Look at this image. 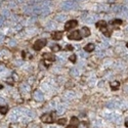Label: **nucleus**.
Masks as SVG:
<instances>
[{
	"mask_svg": "<svg viewBox=\"0 0 128 128\" xmlns=\"http://www.w3.org/2000/svg\"><path fill=\"white\" fill-rule=\"evenodd\" d=\"M41 121L44 122V123H48L51 124L54 121V117H53L52 114H43L41 116Z\"/></svg>",
	"mask_w": 128,
	"mask_h": 128,
	"instance_id": "20e7f679",
	"label": "nucleus"
},
{
	"mask_svg": "<svg viewBox=\"0 0 128 128\" xmlns=\"http://www.w3.org/2000/svg\"><path fill=\"white\" fill-rule=\"evenodd\" d=\"M0 88H2V86H1V85H0Z\"/></svg>",
	"mask_w": 128,
	"mask_h": 128,
	"instance_id": "412c9836",
	"label": "nucleus"
},
{
	"mask_svg": "<svg viewBox=\"0 0 128 128\" xmlns=\"http://www.w3.org/2000/svg\"><path fill=\"white\" fill-rule=\"evenodd\" d=\"M77 25H78V22H77L76 20H69V22H67V23H66V25H65V30H66V31H70L71 29L75 28Z\"/></svg>",
	"mask_w": 128,
	"mask_h": 128,
	"instance_id": "39448f33",
	"label": "nucleus"
},
{
	"mask_svg": "<svg viewBox=\"0 0 128 128\" xmlns=\"http://www.w3.org/2000/svg\"><path fill=\"white\" fill-rule=\"evenodd\" d=\"M46 44H47L46 39H39V40H37L34 43L33 49L34 50H41L44 46H46Z\"/></svg>",
	"mask_w": 128,
	"mask_h": 128,
	"instance_id": "f03ea898",
	"label": "nucleus"
},
{
	"mask_svg": "<svg viewBox=\"0 0 128 128\" xmlns=\"http://www.w3.org/2000/svg\"><path fill=\"white\" fill-rule=\"evenodd\" d=\"M70 60H71L72 62H76V56H75V54L71 56H70Z\"/></svg>",
	"mask_w": 128,
	"mask_h": 128,
	"instance_id": "f3484780",
	"label": "nucleus"
},
{
	"mask_svg": "<svg viewBox=\"0 0 128 128\" xmlns=\"http://www.w3.org/2000/svg\"><path fill=\"white\" fill-rule=\"evenodd\" d=\"M8 112V106H0V114L1 115H5Z\"/></svg>",
	"mask_w": 128,
	"mask_h": 128,
	"instance_id": "9b49d317",
	"label": "nucleus"
},
{
	"mask_svg": "<svg viewBox=\"0 0 128 128\" xmlns=\"http://www.w3.org/2000/svg\"><path fill=\"white\" fill-rule=\"evenodd\" d=\"M120 86V83L118 81H114L111 83V88L112 90H118V87Z\"/></svg>",
	"mask_w": 128,
	"mask_h": 128,
	"instance_id": "9d476101",
	"label": "nucleus"
},
{
	"mask_svg": "<svg viewBox=\"0 0 128 128\" xmlns=\"http://www.w3.org/2000/svg\"><path fill=\"white\" fill-rule=\"evenodd\" d=\"M84 49L87 52H91V51H93V49H95V45L93 43H88L86 46L84 47Z\"/></svg>",
	"mask_w": 128,
	"mask_h": 128,
	"instance_id": "1a4fd4ad",
	"label": "nucleus"
},
{
	"mask_svg": "<svg viewBox=\"0 0 128 128\" xmlns=\"http://www.w3.org/2000/svg\"><path fill=\"white\" fill-rule=\"evenodd\" d=\"M126 46H127V47H128V43H127V44H126Z\"/></svg>",
	"mask_w": 128,
	"mask_h": 128,
	"instance_id": "4be33fe9",
	"label": "nucleus"
},
{
	"mask_svg": "<svg viewBox=\"0 0 128 128\" xmlns=\"http://www.w3.org/2000/svg\"><path fill=\"white\" fill-rule=\"evenodd\" d=\"M80 32H81V34H82L83 37H88V36L90 35V30H89V28H87V27H83Z\"/></svg>",
	"mask_w": 128,
	"mask_h": 128,
	"instance_id": "6e6552de",
	"label": "nucleus"
},
{
	"mask_svg": "<svg viewBox=\"0 0 128 128\" xmlns=\"http://www.w3.org/2000/svg\"><path fill=\"white\" fill-rule=\"evenodd\" d=\"M71 123H72V125H78L79 124V120H78V118H76V117H72V119H71Z\"/></svg>",
	"mask_w": 128,
	"mask_h": 128,
	"instance_id": "4468645a",
	"label": "nucleus"
},
{
	"mask_svg": "<svg viewBox=\"0 0 128 128\" xmlns=\"http://www.w3.org/2000/svg\"><path fill=\"white\" fill-rule=\"evenodd\" d=\"M82 34H81V32L80 31H74V32H71V33L68 35V38L70 40H81L82 39Z\"/></svg>",
	"mask_w": 128,
	"mask_h": 128,
	"instance_id": "7ed1b4c3",
	"label": "nucleus"
},
{
	"mask_svg": "<svg viewBox=\"0 0 128 128\" xmlns=\"http://www.w3.org/2000/svg\"><path fill=\"white\" fill-rule=\"evenodd\" d=\"M66 50H73V46L72 45H67L66 46Z\"/></svg>",
	"mask_w": 128,
	"mask_h": 128,
	"instance_id": "a211bd4d",
	"label": "nucleus"
},
{
	"mask_svg": "<svg viewBox=\"0 0 128 128\" xmlns=\"http://www.w3.org/2000/svg\"><path fill=\"white\" fill-rule=\"evenodd\" d=\"M78 128H88V123L87 122H79Z\"/></svg>",
	"mask_w": 128,
	"mask_h": 128,
	"instance_id": "ddd939ff",
	"label": "nucleus"
},
{
	"mask_svg": "<svg viewBox=\"0 0 128 128\" xmlns=\"http://www.w3.org/2000/svg\"><path fill=\"white\" fill-rule=\"evenodd\" d=\"M110 24H111L112 26H120V25L122 24V20H112Z\"/></svg>",
	"mask_w": 128,
	"mask_h": 128,
	"instance_id": "f8f14e48",
	"label": "nucleus"
},
{
	"mask_svg": "<svg viewBox=\"0 0 128 128\" xmlns=\"http://www.w3.org/2000/svg\"><path fill=\"white\" fill-rule=\"evenodd\" d=\"M67 128H76V126H75V125H72V124H71V125H70V126H68Z\"/></svg>",
	"mask_w": 128,
	"mask_h": 128,
	"instance_id": "6ab92c4d",
	"label": "nucleus"
},
{
	"mask_svg": "<svg viewBox=\"0 0 128 128\" xmlns=\"http://www.w3.org/2000/svg\"><path fill=\"white\" fill-rule=\"evenodd\" d=\"M66 122H67V119H66V118H60V119H58V123L60 125H64V124H66Z\"/></svg>",
	"mask_w": 128,
	"mask_h": 128,
	"instance_id": "2eb2a0df",
	"label": "nucleus"
},
{
	"mask_svg": "<svg viewBox=\"0 0 128 128\" xmlns=\"http://www.w3.org/2000/svg\"><path fill=\"white\" fill-rule=\"evenodd\" d=\"M43 58L45 60H49V62H54V60H56V56H53L52 53H44Z\"/></svg>",
	"mask_w": 128,
	"mask_h": 128,
	"instance_id": "0eeeda50",
	"label": "nucleus"
},
{
	"mask_svg": "<svg viewBox=\"0 0 128 128\" xmlns=\"http://www.w3.org/2000/svg\"><path fill=\"white\" fill-rule=\"evenodd\" d=\"M51 49H52V51H58L60 49V45H53L51 47Z\"/></svg>",
	"mask_w": 128,
	"mask_h": 128,
	"instance_id": "dca6fc26",
	"label": "nucleus"
},
{
	"mask_svg": "<svg viewBox=\"0 0 128 128\" xmlns=\"http://www.w3.org/2000/svg\"><path fill=\"white\" fill-rule=\"evenodd\" d=\"M51 38L54 40H60L62 38V32H54L51 34Z\"/></svg>",
	"mask_w": 128,
	"mask_h": 128,
	"instance_id": "423d86ee",
	"label": "nucleus"
},
{
	"mask_svg": "<svg viewBox=\"0 0 128 128\" xmlns=\"http://www.w3.org/2000/svg\"><path fill=\"white\" fill-rule=\"evenodd\" d=\"M125 126H126V127H128V121H127V122H125Z\"/></svg>",
	"mask_w": 128,
	"mask_h": 128,
	"instance_id": "aec40b11",
	"label": "nucleus"
},
{
	"mask_svg": "<svg viewBox=\"0 0 128 128\" xmlns=\"http://www.w3.org/2000/svg\"><path fill=\"white\" fill-rule=\"evenodd\" d=\"M95 26H96L106 37H110L111 36V34H110L111 32L108 30V25H106V23L104 22V20H100V22L96 23V25H95Z\"/></svg>",
	"mask_w": 128,
	"mask_h": 128,
	"instance_id": "f257e3e1",
	"label": "nucleus"
}]
</instances>
